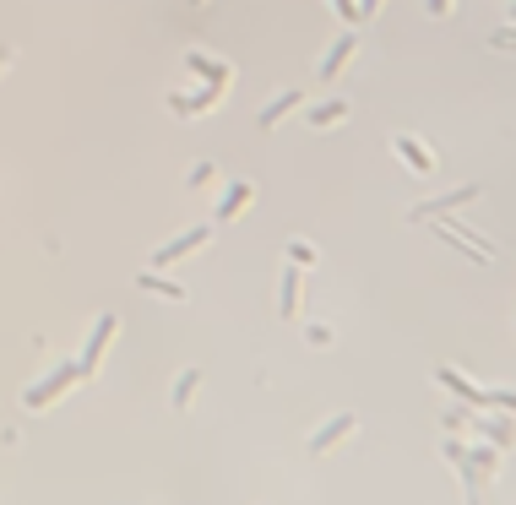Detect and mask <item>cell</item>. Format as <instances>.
Instances as JSON below:
<instances>
[{
  "mask_svg": "<svg viewBox=\"0 0 516 505\" xmlns=\"http://www.w3.org/2000/svg\"><path fill=\"white\" fill-rule=\"evenodd\" d=\"M299 104H304V93H299V88H288V93H283V98H272V104H267V109H262V120H255V125H262V130H272V125H278V120H283V114H294V109H299Z\"/></svg>",
  "mask_w": 516,
  "mask_h": 505,
  "instance_id": "4fadbf2b",
  "label": "cell"
},
{
  "mask_svg": "<svg viewBox=\"0 0 516 505\" xmlns=\"http://www.w3.org/2000/svg\"><path fill=\"white\" fill-rule=\"evenodd\" d=\"M435 381H440V386H451V391H457L462 402H473V408H511V397H500V391H479L462 370H451V365H445V370H435Z\"/></svg>",
  "mask_w": 516,
  "mask_h": 505,
  "instance_id": "3957f363",
  "label": "cell"
},
{
  "mask_svg": "<svg viewBox=\"0 0 516 505\" xmlns=\"http://www.w3.org/2000/svg\"><path fill=\"white\" fill-rule=\"evenodd\" d=\"M137 282L147 288V294H158V299H185V288H179V282H169L158 266H142V272H137Z\"/></svg>",
  "mask_w": 516,
  "mask_h": 505,
  "instance_id": "7c38bea8",
  "label": "cell"
},
{
  "mask_svg": "<svg viewBox=\"0 0 516 505\" xmlns=\"http://www.w3.org/2000/svg\"><path fill=\"white\" fill-rule=\"evenodd\" d=\"M288 261H294V266H315V250H310L304 240H294V245H288Z\"/></svg>",
  "mask_w": 516,
  "mask_h": 505,
  "instance_id": "e0dca14e",
  "label": "cell"
},
{
  "mask_svg": "<svg viewBox=\"0 0 516 505\" xmlns=\"http://www.w3.org/2000/svg\"><path fill=\"white\" fill-rule=\"evenodd\" d=\"M250 196H255V185L250 180H234L229 190H223V201H218V212H212V223H234L239 212L250 206Z\"/></svg>",
  "mask_w": 516,
  "mask_h": 505,
  "instance_id": "5b68a950",
  "label": "cell"
},
{
  "mask_svg": "<svg viewBox=\"0 0 516 505\" xmlns=\"http://www.w3.org/2000/svg\"><path fill=\"white\" fill-rule=\"evenodd\" d=\"M6 55H12V49H6V44H0V65H6Z\"/></svg>",
  "mask_w": 516,
  "mask_h": 505,
  "instance_id": "44dd1931",
  "label": "cell"
},
{
  "mask_svg": "<svg viewBox=\"0 0 516 505\" xmlns=\"http://www.w3.org/2000/svg\"><path fill=\"white\" fill-rule=\"evenodd\" d=\"M468 201H479V185H462L457 196H440V201H424V206H413V218H440V212H451V206H468Z\"/></svg>",
  "mask_w": 516,
  "mask_h": 505,
  "instance_id": "30bf717a",
  "label": "cell"
},
{
  "mask_svg": "<svg viewBox=\"0 0 516 505\" xmlns=\"http://www.w3.org/2000/svg\"><path fill=\"white\" fill-rule=\"evenodd\" d=\"M212 174H218V169H212V164H196V169H190V190H202V185H207V180H212Z\"/></svg>",
  "mask_w": 516,
  "mask_h": 505,
  "instance_id": "ac0fdd59",
  "label": "cell"
},
{
  "mask_svg": "<svg viewBox=\"0 0 516 505\" xmlns=\"http://www.w3.org/2000/svg\"><path fill=\"white\" fill-rule=\"evenodd\" d=\"M77 381H82V370H77V365H60V370H49V375H44V381L22 397V402H28V408H49L54 397H66Z\"/></svg>",
  "mask_w": 516,
  "mask_h": 505,
  "instance_id": "7a4b0ae2",
  "label": "cell"
},
{
  "mask_svg": "<svg viewBox=\"0 0 516 505\" xmlns=\"http://www.w3.org/2000/svg\"><path fill=\"white\" fill-rule=\"evenodd\" d=\"M354 114V104L348 98H332V104H315L310 109V130H327V125H343Z\"/></svg>",
  "mask_w": 516,
  "mask_h": 505,
  "instance_id": "8fae6325",
  "label": "cell"
},
{
  "mask_svg": "<svg viewBox=\"0 0 516 505\" xmlns=\"http://www.w3.org/2000/svg\"><path fill=\"white\" fill-rule=\"evenodd\" d=\"M278 299H283V305H278V316H294V310H299V272H294V266H288V272H283V282H278Z\"/></svg>",
  "mask_w": 516,
  "mask_h": 505,
  "instance_id": "9a60e30c",
  "label": "cell"
},
{
  "mask_svg": "<svg viewBox=\"0 0 516 505\" xmlns=\"http://www.w3.org/2000/svg\"><path fill=\"white\" fill-rule=\"evenodd\" d=\"M196 386H202V370H185V375L174 381V408H190V397H196Z\"/></svg>",
  "mask_w": 516,
  "mask_h": 505,
  "instance_id": "2e32d148",
  "label": "cell"
},
{
  "mask_svg": "<svg viewBox=\"0 0 516 505\" xmlns=\"http://www.w3.org/2000/svg\"><path fill=\"white\" fill-rule=\"evenodd\" d=\"M114 332H120V316L114 310H104L98 321H93V332H87V348H82V358H77V370H82V381L104 365V348L114 342Z\"/></svg>",
  "mask_w": 516,
  "mask_h": 505,
  "instance_id": "6da1fadb",
  "label": "cell"
},
{
  "mask_svg": "<svg viewBox=\"0 0 516 505\" xmlns=\"http://www.w3.org/2000/svg\"><path fill=\"white\" fill-rule=\"evenodd\" d=\"M354 49H359V38H354V33H343V38H337V44L327 49V60H320V82H332L337 71L348 65V55H354Z\"/></svg>",
  "mask_w": 516,
  "mask_h": 505,
  "instance_id": "9c48e42d",
  "label": "cell"
},
{
  "mask_svg": "<svg viewBox=\"0 0 516 505\" xmlns=\"http://www.w3.org/2000/svg\"><path fill=\"white\" fill-rule=\"evenodd\" d=\"M190 6H202V0H190Z\"/></svg>",
  "mask_w": 516,
  "mask_h": 505,
  "instance_id": "7402d4cb",
  "label": "cell"
},
{
  "mask_svg": "<svg viewBox=\"0 0 516 505\" xmlns=\"http://www.w3.org/2000/svg\"><path fill=\"white\" fill-rule=\"evenodd\" d=\"M185 65L196 71V77H207V88H223V82L234 77V65H229V60H212V55H202V49H190Z\"/></svg>",
  "mask_w": 516,
  "mask_h": 505,
  "instance_id": "52a82bcc",
  "label": "cell"
},
{
  "mask_svg": "<svg viewBox=\"0 0 516 505\" xmlns=\"http://www.w3.org/2000/svg\"><path fill=\"white\" fill-rule=\"evenodd\" d=\"M212 229H218V223H202V229H190V234H179V240H169L163 250H153V261H147V266H174V261H185L190 250H202V245L212 240Z\"/></svg>",
  "mask_w": 516,
  "mask_h": 505,
  "instance_id": "277c9868",
  "label": "cell"
},
{
  "mask_svg": "<svg viewBox=\"0 0 516 505\" xmlns=\"http://www.w3.org/2000/svg\"><path fill=\"white\" fill-rule=\"evenodd\" d=\"M375 6H380V0H364V17H370V12H375Z\"/></svg>",
  "mask_w": 516,
  "mask_h": 505,
  "instance_id": "ffe728a7",
  "label": "cell"
},
{
  "mask_svg": "<svg viewBox=\"0 0 516 505\" xmlns=\"http://www.w3.org/2000/svg\"><path fill=\"white\" fill-rule=\"evenodd\" d=\"M392 153H397V158H403L413 174H435V153L424 147V141H413V136H397V141H392Z\"/></svg>",
  "mask_w": 516,
  "mask_h": 505,
  "instance_id": "8992f818",
  "label": "cell"
},
{
  "mask_svg": "<svg viewBox=\"0 0 516 505\" xmlns=\"http://www.w3.org/2000/svg\"><path fill=\"white\" fill-rule=\"evenodd\" d=\"M445 6H451V0H429V12H435V17H445Z\"/></svg>",
  "mask_w": 516,
  "mask_h": 505,
  "instance_id": "d6986e66",
  "label": "cell"
},
{
  "mask_svg": "<svg viewBox=\"0 0 516 505\" xmlns=\"http://www.w3.org/2000/svg\"><path fill=\"white\" fill-rule=\"evenodd\" d=\"M348 429H354V413H337L332 424H320L315 429V435H310V457H320V451H332L343 435H348Z\"/></svg>",
  "mask_w": 516,
  "mask_h": 505,
  "instance_id": "ba28073f",
  "label": "cell"
},
{
  "mask_svg": "<svg viewBox=\"0 0 516 505\" xmlns=\"http://www.w3.org/2000/svg\"><path fill=\"white\" fill-rule=\"evenodd\" d=\"M218 98H223V88H207V93H196V98H169V109H174V114H207Z\"/></svg>",
  "mask_w": 516,
  "mask_h": 505,
  "instance_id": "5bb4252c",
  "label": "cell"
}]
</instances>
